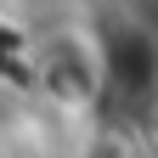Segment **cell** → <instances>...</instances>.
<instances>
[{"label": "cell", "mask_w": 158, "mask_h": 158, "mask_svg": "<svg viewBox=\"0 0 158 158\" xmlns=\"http://www.w3.org/2000/svg\"><path fill=\"white\" fill-rule=\"evenodd\" d=\"M96 107L124 124H158V34L141 17L96 23Z\"/></svg>", "instance_id": "obj_1"}]
</instances>
